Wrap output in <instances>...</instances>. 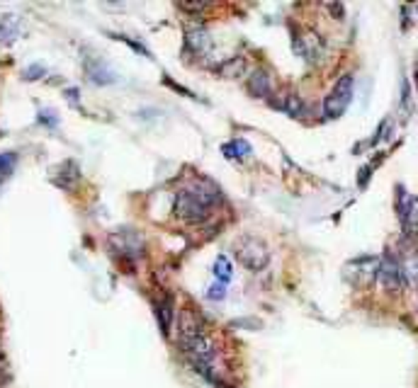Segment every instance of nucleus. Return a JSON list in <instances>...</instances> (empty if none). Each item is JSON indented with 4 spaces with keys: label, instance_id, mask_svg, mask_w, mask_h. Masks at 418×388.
I'll return each instance as SVG.
<instances>
[{
    "label": "nucleus",
    "instance_id": "obj_1",
    "mask_svg": "<svg viewBox=\"0 0 418 388\" xmlns=\"http://www.w3.org/2000/svg\"><path fill=\"white\" fill-rule=\"evenodd\" d=\"M180 347L188 354V359L193 362L195 372L202 374L209 383L214 386H224L221 376L217 374V347L209 340L207 330L199 320H195L190 313L182 315L180 323Z\"/></svg>",
    "mask_w": 418,
    "mask_h": 388
},
{
    "label": "nucleus",
    "instance_id": "obj_2",
    "mask_svg": "<svg viewBox=\"0 0 418 388\" xmlns=\"http://www.w3.org/2000/svg\"><path fill=\"white\" fill-rule=\"evenodd\" d=\"M221 202V194L212 182L197 180L177 192L175 197V216L188 224H202L207 221L212 209Z\"/></svg>",
    "mask_w": 418,
    "mask_h": 388
},
{
    "label": "nucleus",
    "instance_id": "obj_3",
    "mask_svg": "<svg viewBox=\"0 0 418 388\" xmlns=\"http://www.w3.org/2000/svg\"><path fill=\"white\" fill-rule=\"evenodd\" d=\"M234 253H236L238 262L253 272L265 270L270 262L268 245H265L260 238H256V235H243V238H238L236 245H234Z\"/></svg>",
    "mask_w": 418,
    "mask_h": 388
},
{
    "label": "nucleus",
    "instance_id": "obj_4",
    "mask_svg": "<svg viewBox=\"0 0 418 388\" xmlns=\"http://www.w3.org/2000/svg\"><path fill=\"white\" fill-rule=\"evenodd\" d=\"M353 88H355L353 75H343V78L338 80L333 90L326 95V100H323V117L326 119L341 117L350 107V102H353Z\"/></svg>",
    "mask_w": 418,
    "mask_h": 388
},
{
    "label": "nucleus",
    "instance_id": "obj_5",
    "mask_svg": "<svg viewBox=\"0 0 418 388\" xmlns=\"http://www.w3.org/2000/svg\"><path fill=\"white\" fill-rule=\"evenodd\" d=\"M377 279H380L382 289H384V292H391V294L402 292V287L406 284L404 272H402V262H399V257L391 250H386L384 255H382L380 267H377Z\"/></svg>",
    "mask_w": 418,
    "mask_h": 388
},
{
    "label": "nucleus",
    "instance_id": "obj_6",
    "mask_svg": "<svg viewBox=\"0 0 418 388\" xmlns=\"http://www.w3.org/2000/svg\"><path fill=\"white\" fill-rule=\"evenodd\" d=\"M397 211L399 221L408 233L418 229V197L408 194L404 187H397Z\"/></svg>",
    "mask_w": 418,
    "mask_h": 388
},
{
    "label": "nucleus",
    "instance_id": "obj_7",
    "mask_svg": "<svg viewBox=\"0 0 418 388\" xmlns=\"http://www.w3.org/2000/svg\"><path fill=\"white\" fill-rule=\"evenodd\" d=\"M112 245L117 248L119 253H124V255H134L139 257L141 250H144V243H141V238L136 235V231H117V233L112 235Z\"/></svg>",
    "mask_w": 418,
    "mask_h": 388
},
{
    "label": "nucleus",
    "instance_id": "obj_8",
    "mask_svg": "<svg viewBox=\"0 0 418 388\" xmlns=\"http://www.w3.org/2000/svg\"><path fill=\"white\" fill-rule=\"evenodd\" d=\"M402 262V272H404V279H406L408 287H418V248L416 245H406L399 257Z\"/></svg>",
    "mask_w": 418,
    "mask_h": 388
},
{
    "label": "nucleus",
    "instance_id": "obj_9",
    "mask_svg": "<svg viewBox=\"0 0 418 388\" xmlns=\"http://www.w3.org/2000/svg\"><path fill=\"white\" fill-rule=\"evenodd\" d=\"M86 70H88V75H90L93 83H97V86H108V83H114V78H117L114 70L102 59H88Z\"/></svg>",
    "mask_w": 418,
    "mask_h": 388
},
{
    "label": "nucleus",
    "instance_id": "obj_10",
    "mask_svg": "<svg viewBox=\"0 0 418 388\" xmlns=\"http://www.w3.org/2000/svg\"><path fill=\"white\" fill-rule=\"evenodd\" d=\"M248 90L256 97H270L273 95V80H270V73L263 68H258L256 73L248 78Z\"/></svg>",
    "mask_w": 418,
    "mask_h": 388
},
{
    "label": "nucleus",
    "instance_id": "obj_11",
    "mask_svg": "<svg viewBox=\"0 0 418 388\" xmlns=\"http://www.w3.org/2000/svg\"><path fill=\"white\" fill-rule=\"evenodd\" d=\"M156 318H158V325H161V333H163V335H168V330H171V320H173L171 298H161V301H156Z\"/></svg>",
    "mask_w": 418,
    "mask_h": 388
},
{
    "label": "nucleus",
    "instance_id": "obj_12",
    "mask_svg": "<svg viewBox=\"0 0 418 388\" xmlns=\"http://www.w3.org/2000/svg\"><path fill=\"white\" fill-rule=\"evenodd\" d=\"M275 107L282 109V112H287L290 117H302V114H304V102H302V97H297V95L280 97V100L275 102Z\"/></svg>",
    "mask_w": 418,
    "mask_h": 388
},
{
    "label": "nucleus",
    "instance_id": "obj_13",
    "mask_svg": "<svg viewBox=\"0 0 418 388\" xmlns=\"http://www.w3.org/2000/svg\"><path fill=\"white\" fill-rule=\"evenodd\" d=\"M20 34V20L15 15H8L0 20V42H15Z\"/></svg>",
    "mask_w": 418,
    "mask_h": 388
},
{
    "label": "nucleus",
    "instance_id": "obj_14",
    "mask_svg": "<svg viewBox=\"0 0 418 388\" xmlns=\"http://www.w3.org/2000/svg\"><path fill=\"white\" fill-rule=\"evenodd\" d=\"M224 153L226 158H246V155H251V146L246 141H241V138H236V141H229L224 146Z\"/></svg>",
    "mask_w": 418,
    "mask_h": 388
},
{
    "label": "nucleus",
    "instance_id": "obj_15",
    "mask_svg": "<svg viewBox=\"0 0 418 388\" xmlns=\"http://www.w3.org/2000/svg\"><path fill=\"white\" fill-rule=\"evenodd\" d=\"M214 276L219 279V282H229L231 276H234V267H231V260L226 255H221L214 260Z\"/></svg>",
    "mask_w": 418,
    "mask_h": 388
},
{
    "label": "nucleus",
    "instance_id": "obj_16",
    "mask_svg": "<svg viewBox=\"0 0 418 388\" xmlns=\"http://www.w3.org/2000/svg\"><path fill=\"white\" fill-rule=\"evenodd\" d=\"M15 163H17V155L15 153H0V185L12 175L15 170Z\"/></svg>",
    "mask_w": 418,
    "mask_h": 388
},
{
    "label": "nucleus",
    "instance_id": "obj_17",
    "mask_svg": "<svg viewBox=\"0 0 418 388\" xmlns=\"http://www.w3.org/2000/svg\"><path fill=\"white\" fill-rule=\"evenodd\" d=\"M188 42L193 49H202L207 47V32H202V29H197V32H188Z\"/></svg>",
    "mask_w": 418,
    "mask_h": 388
},
{
    "label": "nucleus",
    "instance_id": "obj_18",
    "mask_svg": "<svg viewBox=\"0 0 418 388\" xmlns=\"http://www.w3.org/2000/svg\"><path fill=\"white\" fill-rule=\"evenodd\" d=\"M39 122L47 124V127H59V119H56V112L54 109H39Z\"/></svg>",
    "mask_w": 418,
    "mask_h": 388
},
{
    "label": "nucleus",
    "instance_id": "obj_19",
    "mask_svg": "<svg viewBox=\"0 0 418 388\" xmlns=\"http://www.w3.org/2000/svg\"><path fill=\"white\" fill-rule=\"evenodd\" d=\"M37 75H44V66H29V68L25 70V78L27 80H37Z\"/></svg>",
    "mask_w": 418,
    "mask_h": 388
},
{
    "label": "nucleus",
    "instance_id": "obj_20",
    "mask_svg": "<svg viewBox=\"0 0 418 388\" xmlns=\"http://www.w3.org/2000/svg\"><path fill=\"white\" fill-rule=\"evenodd\" d=\"M207 296H209V298H214V301H219V298H224V287H221V284H214V287H209Z\"/></svg>",
    "mask_w": 418,
    "mask_h": 388
},
{
    "label": "nucleus",
    "instance_id": "obj_21",
    "mask_svg": "<svg viewBox=\"0 0 418 388\" xmlns=\"http://www.w3.org/2000/svg\"><path fill=\"white\" fill-rule=\"evenodd\" d=\"M3 369H5V364H3V354H0V374H3Z\"/></svg>",
    "mask_w": 418,
    "mask_h": 388
}]
</instances>
